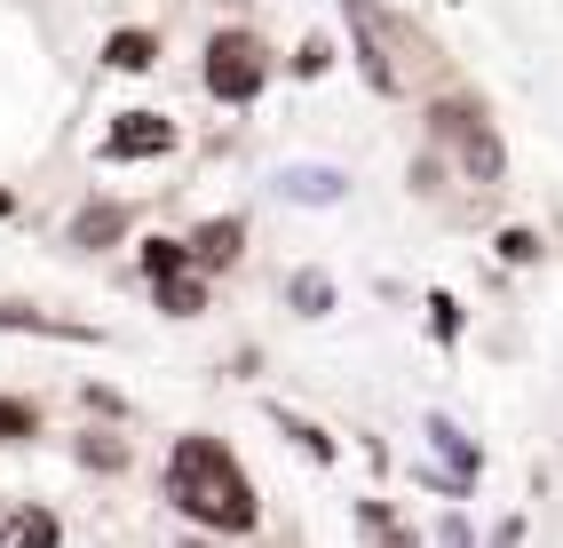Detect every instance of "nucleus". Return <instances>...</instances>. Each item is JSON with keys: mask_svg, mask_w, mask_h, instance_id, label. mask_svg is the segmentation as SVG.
Wrapping results in <instances>:
<instances>
[{"mask_svg": "<svg viewBox=\"0 0 563 548\" xmlns=\"http://www.w3.org/2000/svg\"><path fill=\"white\" fill-rule=\"evenodd\" d=\"M271 429H278V437H286V446L302 453L310 469H333V461H342V446H333V437H325L310 414H286V406H271Z\"/></svg>", "mask_w": 563, "mask_h": 548, "instance_id": "nucleus-11", "label": "nucleus"}, {"mask_svg": "<svg viewBox=\"0 0 563 548\" xmlns=\"http://www.w3.org/2000/svg\"><path fill=\"white\" fill-rule=\"evenodd\" d=\"M429 143L461 152V175L476 183V191H493V183L508 175V143H500L493 120H484V103H468V96H437L429 103Z\"/></svg>", "mask_w": 563, "mask_h": 548, "instance_id": "nucleus-3", "label": "nucleus"}, {"mask_svg": "<svg viewBox=\"0 0 563 548\" xmlns=\"http://www.w3.org/2000/svg\"><path fill=\"white\" fill-rule=\"evenodd\" d=\"M0 335H48V342H111L103 326H80V318H48V310H24V303H0Z\"/></svg>", "mask_w": 563, "mask_h": 548, "instance_id": "nucleus-9", "label": "nucleus"}, {"mask_svg": "<svg viewBox=\"0 0 563 548\" xmlns=\"http://www.w3.org/2000/svg\"><path fill=\"white\" fill-rule=\"evenodd\" d=\"M167 508L183 525H199L214 540H246L262 525V485L246 478V461L222 446L214 429H183L167 446V478H159Z\"/></svg>", "mask_w": 563, "mask_h": 548, "instance_id": "nucleus-1", "label": "nucleus"}, {"mask_svg": "<svg viewBox=\"0 0 563 548\" xmlns=\"http://www.w3.org/2000/svg\"><path fill=\"white\" fill-rule=\"evenodd\" d=\"M128 223H135V207H120V199H88V207L64 223V246L103 254V246H120V239H128Z\"/></svg>", "mask_w": 563, "mask_h": 548, "instance_id": "nucleus-7", "label": "nucleus"}, {"mask_svg": "<svg viewBox=\"0 0 563 548\" xmlns=\"http://www.w3.org/2000/svg\"><path fill=\"white\" fill-rule=\"evenodd\" d=\"M191 239V263H199V278H214V271H239L246 263V215H207V223H191L183 231Z\"/></svg>", "mask_w": 563, "mask_h": 548, "instance_id": "nucleus-5", "label": "nucleus"}, {"mask_svg": "<svg viewBox=\"0 0 563 548\" xmlns=\"http://www.w3.org/2000/svg\"><path fill=\"white\" fill-rule=\"evenodd\" d=\"M80 469H103V478H111V469H128V446H120V437H103V429H88L80 437Z\"/></svg>", "mask_w": 563, "mask_h": 548, "instance_id": "nucleus-21", "label": "nucleus"}, {"mask_svg": "<svg viewBox=\"0 0 563 548\" xmlns=\"http://www.w3.org/2000/svg\"><path fill=\"white\" fill-rule=\"evenodd\" d=\"M9 548H64V517L48 501H16L9 508Z\"/></svg>", "mask_w": 563, "mask_h": 548, "instance_id": "nucleus-12", "label": "nucleus"}, {"mask_svg": "<svg viewBox=\"0 0 563 548\" xmlns=\"http://www.w3.org/2000/svg\"><path fill=\"white\" fill-rule=\"evenodd\" d=\"M493 548H523V517H508V525L493 533Z\"/></svg>", "mask_w": 563, "mask_h": 548, "instance_id": "nucleus-23", "label": "nucleus"}, {"mask_svg": "<svg viewBox=\"0 0 563 548\" xmlns=\"http://www.w3.org/2000/svg\"><path fill=\"white\" fill-rule=\"evenodd\" d=\"M9 215H16V191H0V223H9Z\"/></svg>", "mask_w": 563, "mask_h": 548, "instance_id": "nucleus-24", "label": "nucleus"}, {"mask_svg": "<svg viewBox=\"0 0 563 548\" xmlns=\"http://www.w3.org/2000/svg\"><path fill=\"white\" fill-rule=\"evenodd\" d=\"M350 525H357V540H365V548H412V533L397 525V508H389V501H373V493H365V501H350Z\"/></svg>", "mask_w": 563, "mask_h": 548, "instance_id": "nucleus-14", "label": "nucleus"}, {"mask_svg": "<svg viewBox=\"0 0 563 548\" xmlns=\"http://www.w3.org/2000/svg\"><path fill=\"white\" fill-rule=\"evenodd\" d=\"M286 72H294V80H325V72H333V41H325V32H310V41L294 48V64H286Z\"/></svg>", "mask_w": 563, "mask_h": 548, "instance_id": "nucleus-19", "label": "nucleus"}, {"mask_svg": "<svg viewBox=\"0 0 563 548\" xmlns=\"http://www.w3.org/2000/svg\"><path fill=\"white\" fill-rule=\"evenodd\" d=\"M152 303H159L167 318H207V303H214V278H199V271L159 278V286H152Z\"/></svg>", "mask_w": 563, "mask_h": 548, "instance_id": "nucleus-15", "label": "nucleus"}, {"mask_svg": "<svg viewBox=\"0 0 563 548\" xmlns=\"http://www.w3.org/2000/svg\"><path fill=\"white\" fill-rule=\"evenodd\" d=\"M429 335H437V350H461V335H468V310H461V295H444V286H429Z\"/></svg>", "mask_w": 563, "mask_h": 548, "instance_id": "nucleus-17", "label": "nucleus"}, {"mask_svg": "<svg viewBox=\"0 0 563 548\" xmlns=\"http://www.w3.org/2000/svg\"><path fill=\"white\" fill-rule=\"evenodd\" d=\"M493 246H500V263H508V271H532V263H540V231H523V223H508Z\"/></svg>", "mask_w": 563, "mask_h": 548, "instance_id": "nucleus-20", "label": "nucleus"}, {"mask_svg": "<svg viewBox=\"0 0 563 548\" xmlns=\"http://www.w3.org/2000/svg\"><path fill=\"white\" fill-rule=\"evenodd\" d=\"M41 429H48L41 397H16V390H0V446H32Z\"/></svg>", "mask_w": 563, "mask_h": 548, "instance_id": "nucleus-16", "label": "nucleus"}, {"mask_svg": "<svg viewBox=\"0 0 563 548\" xmlns=\"http://www.w3.org/2000/svg\"><path fill=\"white\" fill-rule=\"evenodd\" d=\"M135 271H143V286H159V278H183V271H199L191 263V239H167V231H152L135 246Z\"/></svg>", "mask_w": 563, "mask_h": 548, "instance_id": "nucleus-13", "label": "nucleus"}, {"mask_svg": "<svg viewBox=\"0 0 563 548\" xmlns=\"http://www.w3.org/2000/svg\"><path fill=\"white\" fill-rule=\"evenodd\" d=\"M96 56H103V72H159V56H167V41H159V32H152V24H111Z\"/></svg>", "mask_w": 563, "mask_h": 548, "instance_id": "nucleus-8", "label": "nucleus"}, {"mask_svg": "<svg viewBox=\"0 0 563 548\" xmlns=\"http://www.w3.org/2000/svg\"><path fill=\"white\" fill-rule=\"evenodd\" d=\"M271 80H278V56H271V41H262V32H246V24L207 32V48H199V88H207L214 103L246 112V103L271 96Z\"/></svg>", "mask_w": 563, "mask_h": 548, "instance_id": "nucleus-2", "label": "nucleus"}, {"mask_svg": "<svg viewBox=\"0 0 563 548\" xmlns=\"http://www.w3.org/2000/svg\"><path fill=\"white\" fill-rule=\"evenodd\" d=\"M286 303L302 310V318H325V310H333V278H325V271H294V278H286Z\"/></svg>", "mask_w": 563, "mask_h": 548, "instance_id": "nucleus-18", "label": "nucleus"}, {"mask_svg": "<svg viewBox=\"0 0 563 548\" xmlns=\"http://www.w3.org/2000/svg\"><path fill=\"white\" fill-rule=\"evenodd\" d=\"M80 397H88V414H128V406H120V390H96V382H88Z\"/></svg>", "mask_w": 563, "mask_h": 548, "instance_id": "nucleus-22", "label": "nucleus"}, {"mask_svg": "<svg viewBox=\"0 0 563 548\" xmlns=\"http://www.w3.org/2000/svg\"><path fill=\"white\" fill-rule=\"evenodd\" d=\"M350 24H357V72H365V88L373 96H405L397 64H389V41H382V9H373V0H350Z\"/></svg>", "mask_w": 563, "mask_h": 548, "instance_id": "nucleus-6", "label": "nucleus"}, {"mask_svg": "<svg viewBox=\"0 0 563 548\" xmlns=\"http://www.w3.org/2000/svg\"><path fill=\"white\" fill-rule=\"evenodd\" d=\"M167 152H183V128L167 112H152V103L111 112V128L96 135V160L103 167H143V160H167Z\"/></svg>", "mask_w": 563, "mask_h": 548, "instance_id": "nucleus-4", "label": "nucleus"}, {"mask_svg": "<svg viewBox=\"0 0 563 548\" xmlns=\"http://www.w3.org/2000/svg\"><path fill=\"white\" fill-rule=\"evenodd\" d=\"M421 437H429L444 461H453V478H461V485H476V478H484V446H476V437H468L453 414H429V421H421Z\"/></svg>", "mask_w": 563, "mask_h": 548, "instance_id": "nucleus-10", "label": "nucleus"}]
</instances>
